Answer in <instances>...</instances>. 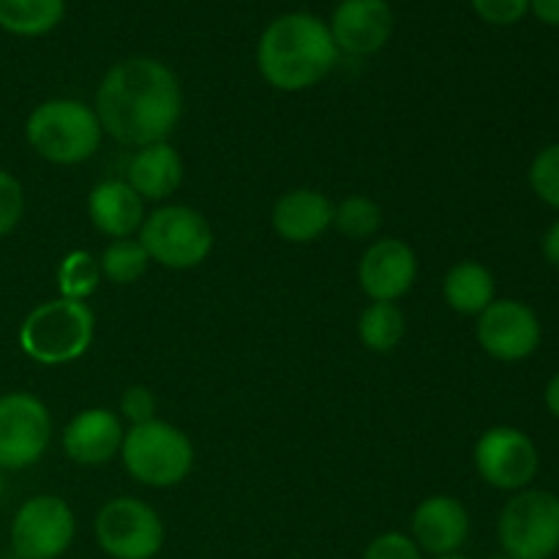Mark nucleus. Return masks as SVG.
<instances>
[{"instance_id":"nucleus-5","label":"nucleus","mask_w":559,"mask_h":559,"mask_svg":"<svg viewBox=\"0 0 559 559\" xmlns=\"http://www.w3.org/2000/svg\"><path fill=\"white\" fill-rule=\"evenodd\" d=\"M120 456L131 478L156 489L180 484L194 467V448L189 437L156 418L126 431Z\"/></svg>"},{"instance_id":"nucleus-11","label":"nucleus","mask_w":559,"mask_h":559,"mask_svg":"<svg viewBox=\"0 0 559 559\" xmlns=\"http://www.w3.org/2000/svg\"><path fill=\"white\" fill-rule=\"evenodd\" d=\"M52 437L47 407L31 393L0 396V467L25 469L44 456Z\"/></svg>"},{"instance_id":"nucleus-7","label":"nucleus","mask_w":559,"mask_h":559,"mask_svg":"<svg viewBox=\"0 0 559 559\" xmlns=\"http://www.w3.org/2000/svg\"><path fill=\"white\" fill-rule=\"evenodd\" d=\"M140 243L158 265L186 271L207 260L213 249V229L194 207L167 205L142 222Z\"/></svg>"},{"instance_id":"nucleus-14","label":"nucleus","mask_w":559,"mask_h":559,"mask_svg":"<svg viewBox=\"0 0 559 559\" xmlns=\"http://www.w3.org/2000/svg\"><path fill=\"white\" fill-rule=\"evenodd\" d=\"M418 276L415 251L399 238H382L366 249L358 267V282L371 300L393 304L409 293Z\"/></svg>"},{"instance_id":"nucleus-9","label":"nucleus","mask_w":559,"mask_h":559,"mask_svg":"<svg viewBox=\"0 0 559 559\" xmlns=\"http://www.w3.org/2000/svg\"><path fill=\"white\" fill-rule=\"evenodd\" d=\"M76 522L66 500L52 495L31 497L11 522V549L16 559H58L66 555Z\"/></svg>"},{"instance_id":"nucleus-28","label":"nucleus","mask_w":559,"mask_h":559,"mask_svg":"<svg viewBox=\"0 0 559 559\" xmlns=\"http://www.w3.org/2000/svg\"><path fill=\"white\" fill-rule=\"evenodd\" d=\"M22 213H25V194L20 180L0 169V238L20 224Z\"/></svg>"},{"instance_id":"nucleus-23","label":"nucleus","mask_w":559,"mask_h":559,"mask_svg":"<svg viewBox=\"0 0 559 559\" xmlns=\"http://www.w3.org/2000/svg\"><path fill=\"white\" fill-rule=\"evenodd\" d=\"M147 251L140 240L120 238L104 249L102 260V276H107L112 284H134L147 271Z\"/></svg>"},{"instance_id":"nucleus-29","label":"nucleus","mask_w":559,"mask_h":559,"mask_svg":"<svg viewBox=\"0 0 559 559\" xmlns=\"http://www.w3.org/2000/svg\"><path fill=\"white\" fill-rule=\"evenodd\" d=\"M364 559H424V555L404 533H385L371 540Z\"/></svg>"},{"instance_id":"nucleus-16","label":"nucleus","mask_w":559,"mask_h":559,"mask_svg":"<svg viewBox=\"0 0 559 559\" xmlns=\"http://www.w3.org/2000/svg\"><path fill=\"white\" fill-rule=\"evenodd\" d=\"M123 426L109 409H85L63 429V451L76 464H104L123 445Z\"/></svg>"},{"instance_id":"nucleus-27","label":"nucleus","mask_w":559,"mask_h":559,"mask_svg":"<svg viewBox=\"0 0 559 559\" xmlns=\"http://www.w3.org/2000/svg\"><path fill=\"white\" fill-rule=\"evenodd\" d=\"M475 14L497 27H511L530 14V0H469Z\"/></svg>"},{"instance_id":"nucleus-32","label":"nucleus","mask_w":559,"mask_h":559,"mask_svg":"<svg viewBox=\"0 0 559 559\" xmlns=\"http://www.w3.org/2000/svg\"><path fill=\"white\" fill-rule=\"evenodd\" d=\"M544 257L549 265L559 267V222L551 224L544 235Z\"/></svg>"},{"instance_id":"nucleus-31","label":"nucleus","mask_w":559,"mask_h":559,"mask_svg":"<svg viewBox=\"0 0 559 559\" xmlns=\"http://www.w3.org/2000/svg\"><path fill=\"white\" fill-rule=\"evenodd\" d=\"M530 11H533L544 25L559 27V0H530Z\"/></svg>"},{"instance_id":"nucleus-12","label":"nucleus","mask_w":559,"mask_h":559,"mask_svg":"<svg viewBox=\"0 0 559 559\" xmlns=\"http://www.w3.org/2000/svg\"><path fill=\"white\" fill-rule=\"evenodd\" d=\"M478 342L491 358L516 364L530 358L540 344V320L522 300H495L478 314Z\"/></svg>"},{"instance_id":"nucleus-6","label":"nucleus","mask_w":559,"mask_h":559,"mask_svg":"<svg viewBox=\"0 0 559 559\" xmlns=\"http://www.w3.org/2000/svg\"><path fill=\"white\" fill-rule=\"evenodd\" d=\"M502 555L511 559H551L559 551V497L546 489H522L502 508Z\"/></svg>"},{"instance_id":"nucleus-25","label":"nucleus","mask_w":559,"mask_h":559,"mask_svg":"<svg viewBox=\"0 0 559 559\" xmlns=\"http://www.w3.org/2000/svg\"><path fill=\"white\" fill-rule=\"evenodd\" d=\"M333 224H336L338 233L353 240L371 238L382 227V207L369 197H347L333 211Z\"/></svg>"},{"instance_id":"nucleus-3","label":"nucleus","mask_w":559,"mask_h":559,"mask_svg":"<svg viewBox=\"0 0 559 559\" xmlns=\"http://www.w3.org/2000/svg\"><path fill=\"white\" fill-rule=\"evenodd\" d=\"M96 320L82 300H49L25 317L20 347L27 358L44 366L71 364L82 358L93 342Z\"/></svg>"},{"instance_id":"nucleus-17","label":"nucleus","mask_w":559,"mask_h":559,"mask_svg":"<svg viewBox=\"0 0 559 559\" xmlns=\"http://www.w3.org/2000/svg\"><path fill=\"white\" fill-rule=\"evenodd\" d=\"M333 211V202L320 191H287L273 207V229L289 243H311L331 227Z\"/></svg>"},{"instance_id":"nucleus-30","label":"nucleus","mask_w":559,"mask_h":559,"mask_svg":"<svg viewBox=\"0 0 559 559\" xmlns=\"http://www.w3.org/2000/svg\"><path fill=\"white\" fill-rule=\"evenodd\" d=\"M120 413L134 426L147 424V420H153V413H156V399H153V393L147 388L131 385L123 393V399H120Z\"/></svg>"},{"instance_id":"nucleus-13","label":"nucleus","mask_w":559,"mask_h":559,"mask_svg":"<svg viewBox=\"0 0 559 559\" xmlns=\"http://www.w3.org/2000/svg\"><path fill=\"white\" fill-rule=\"evenodd\" d=\"M328 27L338 52L374 55L391 41L393 9L388 0H342Z\"/></svg>"},{"instance_id":"nucleus-2","label":"nucleus","mask_w":559,"mask_h":559,"mask_svg":"<svg viewBox=\"0 0 559 559\" xmlns=\"http://www.w3.org/2000/svg\"><path fill=\"white\" fill-rule=\"evenodd\" d=\"M338 63L331 27L309 11L276 16L257 44V66L278 91H306L325 80Z\"/></svg>"},{"instance_id":"nucleus-26","label":"nucleus","mask_w":559,"mask_h":559,"mask_svg":"<svg viewBox=\"0 0 559 559\" xmlns=\"http://www.w3.org/2000/svg\"><path fill=\"white\" fill-rule=\"evenodd\" d=\"M530 186L549 207L559 211V142L544 147L530 164Z\"/></svg>"},{"instance_id":"nucleus-8","label":"nucleus","mask_w":559,"mask_h":559,"mask_svg":"<svg viewBox=\"0 0 559 559\" xmlns=\"http://www.w3.org/2000/svg\"><path fill=\"white\" fill-rule=\"evenodd\" d=\"M96 540L112 559H153L164 546V524L142 500L118 497L98 511Z\"/></svg>"},{"instance_id":"nucleus-22","label":"nucleus","mask_w":559,"mask_h":559,"mask_svg":"<svg viewBox=\"0 0 559 559\" xmlns=\"http://www.w3.org/2000/svg\"><path fill=\"white\" fill-rule=\"evenodd\" d=\"M407 322H404L402 309L396 304L374 300L358 320V336L374 353H391L404 338Z\"/></svg>"},{"instance_id":"nucleus-18","label":"nucleus","mask_w":559,"mask_h":559,"mask_svg":"<svg viewBox=\"0 0 559 559\" xmlns=\"http://www.w3.org/2000/svg\"><path fill=\"white\" fill-rule=\"evenodd\" d=\"M87 213L98 233L109 238H131L145 222V200L126 180H104L91 191Z\"/></svg>"},{"instance_id":"nucleus-15","label":"nucleus","mask_w":559,"mask_h":559,"mask_svg":"<svg viewBox=\"0 0 559 559\" xmlns=\"http://www.w3.org/2000/svg\"><path fill=\"white\" fill-rule=\"evenodd\" d=\"M469 535V513L445 495L429 497L413 513V540L420 551L435 557L456 555Z\"/></svg>"},{"instance_id":"nucleus-36","label":"nucleus","mask_w":559,"mask_h":559,"mask_svg":"<svg viewBox=\"0 0 559 559\" xmlns=\"http://www.w3.org/2000/svg\"><path fill=\"white\" fill-rule=\"evenodd\" d=\"M491 559H511L508 555H497V557H491Z\"/></svg>"},{"instance_id":"nucleus-24","label":"nucleus","mask_w":559,"mask_h":559,"mask_svg":"<svg viewBox=\"0 0 559 559\" xmlns=\"http://www.w3.org/2000/svg\"><path fill=\"white\" fill-rule=\"evenodd\" d=\"M102 282V265L87 251H71L58 267V287L60 298L66 300H85L96 293Z\"/></svg>"},{"instance_id":"nucleus-33","label":"nucleus","mask_w":559,"mask_h":559,"mask_svg":"<svg viewBox=\"0 0 559 559\" xmlns=\"http://www.w3.org/2000/svg\"><path fill=\"white\" fill-rule=\"evenodd\" d=\"M544 402H546V409H549L555 418H559V371L555 377L549 380V385H546L544 391Z\"/></svg>"},{"instance_id":"nucleus-19","label":"nucleus","mask_w":559,"mask_h":559,"mask_svg":"<svg viewBox=\"0 0 559 559\" xmlns=\"http://www.w3.org/2000/svg\"><path fill=\"white\" fill-rule=\"evenodd\" d=\"M183 180V162L169 142H153L136 151L129 164V180L126 183L142 197V200H164L178 191Z\"/></svg>"},{"instance_id":"nucleus-4","label":"nucleus","mask_w":559,"mask_h":559,"mask_svg":"<svg viewBox=\"0 0 559 559\" xmlns=\"http://www.w3.org/2000/svg\"><path fill=\"white\" fill-rule=\"evenodd\" d=\"M27 142L41 158L52 164L87 162L102 142V123L96 109L74 98H52L38 104L25 126Z\"/></svg>"},{"instance_id":"nucleus-1","label":"nucleus","mask_w":559,"mask_h":559,"mask_svg":"<svg viewBox=\"0 0 559 559\" xmlns=\"http://www.w3.org/2000/svg\"><path fill=\"white\" fill-rule=\"evenodd\" d=\"M183 115V91L169 66L156 58H126L104 74L96 93L102 131L123 145L167 142Z\"/></svg>"},{"instance_id":"nucleus-34","label":"nucleus","mask_w":559,"mask_h":559,"mask_svg":"<svg viewBox=\"0 0 559 559\" xmlns=\"http://www.w3.org/2000/svg\"><path fill=\"white\" fill-rule=\"evenodd\" d=\"M435 559H467V557H462V555H445V557H435Z\"/></svg>"},{"instance_id":"nucleus-35","label":"nucleus","mask_w":559,"mask_h":559,"mask_svg":"<svg viewBox=\"0 0 559 559\" xmlns=\"http://www.w3.org/2000/svg\"><path fill=\"white\" fill-rule=\"evenodd\" d=\"M0 500H3V475H0Z\"/></svg>"},{"instance_id":"nucleus-20","label":"nucleus","mask_w":559,"mask_h":559,"mask_svg":"<svg viewBox=\"0 0 559 559\" xmlns=\"http://www.w3.org/2000/svg\"><path fill=\"white\" fill-rule=\"evenodd\" d=\"M442 295H445V304L459 314H484L495 304V276L489 267L478 262H459L448 271Z\"/></svg>"},{"instance_id":"nucleus-21","label":"nucleus","mask_w":559,"mask_h":559,"mask_svg":"<svg viewBox=\"0 0 559 559\" xmlns=\"http://www.w3.org/2000/svg\"><path fill=\"white\" fill-rule=\"evenodd\" d=\"M63 14L66 0H0V27L14 36H47Z\"/></svg>"},{"instance_id":"nucleus-10","label":"nucleus","mask_w":559,"mask_h":559,"mask_svg":"<svg viewBox=\"0 0 559 559\" xmlns=\"http://www.w3.org/2000/svg\"><path fill=\"white\" fill-rule=\"evenodd\" d=\"M475 467L495 489L522 491L538 475L540 456L535 442L522 429L495 426L475 442Z\"/></svg>"}]
</instances>
